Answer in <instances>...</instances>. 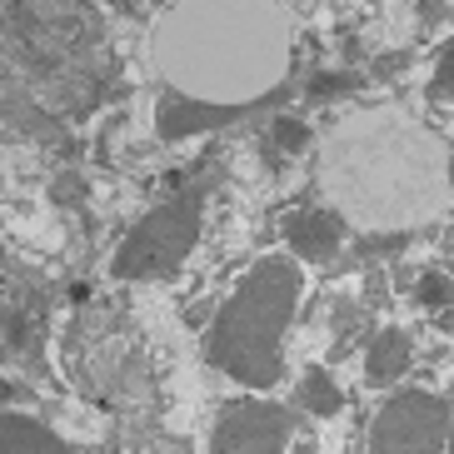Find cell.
Here are the masks:
<instances>
[{
    "instance_id": "6da1fadb",
    "label": "cell",
    "mask_w": 454,
    "mask_h": 454,
    "mask_svg": "<svg viewBox=\"0 0 454 454\" xmlns=\"http://www.w3.org/2000/svg\"><path fill=\"white\" fill-rule=\"evenodd\" d=\"M290 35L275 5H175L150 30V66L175 100L245 106L290 70Z\"/></svg>"
},
{
    "instance_id": "7a4b0ae2",
    "label": "cell",
    "mask_w": 454,
    "mask_h": 454,
    "mask_svg": "<svg viewBox=\"0 0 454 454\" xmlns=\"http://www.w3.org/2000/svg\"><path fill=\"white\" fill-rule=\"evenodd\" d=\"M320 185L334 210L364 230H400L440 215L450 200V165L434 135L395 110H370L320 150Z\"/></svg>"
},
{
    "instance_id": "3957f363",
    "label": "cell",
    "mask_w": 454,
    "mask_h": 454,
    "mask_svg": "<svg viewBox=\"0 0 454 454\" xmlns=\"http://www.w3.org/2000/svg\"><path fill=\"white\" fill-rule=\"evenodd\" d=\"M294 300H300V270L280 254L260 260L240 280V290L225 300L210 330L215 370L235 374L250 389L275 385L280 380V340L290 330Z\"/></svg>"
},
{
    "instance_id": "277c9868",
    "label": "cell",
    "mask_w": 454,
    "mask_h": 454,
    "mask_svg": "<svg viewBox=\"0 0 454 454\" xmlns=\"http://www.w3.org/2000/svg\"><path fill=\"white\" fill-rule=\"evenodd\" d=\"M200 195H205V185H195L190 195L160 205V210H150L145 220H140V230L125 240L115 270H121V275H165V270H175V260L190 250L195 225H200Z\"/></svg>"
},
{
    "instance_id": "5b68a950",
    "label": "cell",
    "mask_w": 454,
    "mask_h": 454,
    "mask_svg": "<svg viewBox=\"0 0 454 454\" xmlns=\"http://www.w3.org/2000/svg\"><path fill=\"white\" fill-rule=\"evenodd\" d=\"M450 434V410L429 389H404L380 404L370 425V454H440Z\"/></svg>"
},
{
    "instance_id": "8992f818",
    "label": "cell",
    "mask_w": 454,
    "mask_h": 454,
    "mask_svg": "<svg viewBox=\"0 0 454 454\" xmlns=\"http://www.w3.org/2000/svg\"><path fill=\"white\" fill-rule=\"evenodd\" d=\"M290 429L294 419L280 404H260V400L230 404L215 425V454H275L285 450Z\"/></svg>"
},
{
    "instance_id": "52a82bcc",
    "label": "cell",
    "mask_w": 454,
    "mask_h": 454,
    "mask_svg": "<svg viewBox=\"0 0 454 454\" xmlns=\"http://www.w3.org/2000/svg\"><path fill=\"white\" fill-rule=\"evenodd\" d=\"M285 240L309 260H330L345 245V215L330 210V205H305L285 220Z\"/></svg>"
},
{
    "instance_id": "ba28073f",
    "label": "cell",
    "mask_w": 454,
    "mask_h": 454,
    "mask_svg": "<svg viewBox=\"0 0 454 454\" xmlns=\"http://www.w3.org/2000/svg\"><path fill=\"white\" fill-rule=\"evenodd\" d=\"M410 370V334L404 330H380L374 334L370 355H364V380L385 389L389 380H400Z\"/></svg>"
},
{
    "instance_id": "9c48e42d",
    "label": "cell",
    "mask_w": 454,
    "mask_h": 454,
    "mask_svg": "<svg viewBox=\"0 0 454 454\" xmlns=\"http://www.w3.org/2000/svg\"><path fill=\"white\" fill-rule=\"evenodd\" d=\"M5 454H70V444L60 434H51L45 425H35V419L11 414L5 419Z\"/></svg>"
},
{
    "instance_id": "30bf717a",
    "label": "cell",
    "mask_w": 454,
    "mask_h": 454,
    "mask_svg": "<svg viewBox=\"0 0 454 454\" xmlns=\"http://www.w3.org/2000/svg\"><path fill=\"white\" fill-rule=\"evenodd\" d=\"M419 300H425V305H454V290H450L444 275H425V280H419Z\"/></svg>"
},
{
    "instance_id": "8fae6325",
    "label": "cell",
    "mask_w": 454,
    "mask_h": 454,
    "mask_svg": "<svg viewBox=\"0 0 454 454\" xmlns=\"http://www.w3.org/2000/svg\"><path fill=\"white\" fill-rule=\"evenodd\" d=\"M300 400H320V414H330L334 404H340V395H334V389L325 385L320 374H315V380H305V389H300Z\"/></svg>"
},
{
    "instance_id": "7c38bea8",
    "label": "cell",
    "mask_w": 454,
    "mask_h": 454,
    "mask_svg": "<svg viewBox=\"0 0 454 454\" xmlns=\"http://www.w3.org/2000/svg\"><path fill=\"white\" fill-rule=\"evenodd\" d=\"M434 90H440L444 100H454V45H450V51H444L440 70H434Z\"/></svg>"
}]
</instances>
